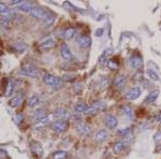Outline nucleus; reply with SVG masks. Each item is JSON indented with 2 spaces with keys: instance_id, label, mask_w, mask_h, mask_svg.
<instances>
[{
  "instance_id": "35",
  "label": "nucleus",
  "mask_w": 161,
  "mask_h": 159,
  "mask_svg": "<svg viewBox=\"0 0 161 159\" xmlns=\"http://www.w3.org/2000/svg\"><path fill=\"white\" fill-rule=\"evenodd\" d=\"M4 157H6V154L2 152V150H0V159H3Z\"/></svg>"
},
{
  "instance_id": "38",
  "label": "nucleus",
  "mask_w": 161,
  "mask_h": 159,
  "mask_svg": "<svg viewBox=\"0 0 161 159\" xmlns=\"http://www.w3.org/2000/svg\"><path fill=\"white\" fill-rule=\"evenodd\" d=\"M160 152H161V150H160Z\"/></svg>"
},
{
  "instance_id": "26",
  "label": "nucleus",
  "mask_w": 161,
  "mask_h": 159,
  "mask_svg": "<svg viewBox=\"0 0 161 159\" xmlns=\"http://www.w3.org/2000/svg\"><path fill=\"white\" fill-rule=\"evenodd\" d=\"M121 112H123L124 115H126L128 117H130L132 115L131 108H130V106H128V105H123V106H121Z\"/></svg>"
},
{
  "instance_id": "29",
  "label": "nucleus",
  "mask_w": 161,
  "mask_h": 159,
  "mask_svg": "<svg viewBox=\"0 0 161 159\" xmlns=\"http://www.w3.org/2000/svg\"><path fill=\"white\" fill-rule=\"evenodd\" d=\"M110 54H111V49H105V51L103 52V54L100 56V58H99L100 64H103V62L106 60V56H108Z\"/></svg>"
},
{
  "instance_id": "17",
  "label": "nucleus",
  "mask_w": 161,
  "mask_h": 159,
  "mask_svg": "<svg viewBox=\"0 0 161 159\" xmlns=\"http://www.w3.org/2000/svg\"><path fill=\"white\" fill-rule=\"evenodd\" d=\"M130 66L131 67H133V68H136V69H137V68H140L142 66V58L140 56H133V57H131L130 58Z\"/></svg>"
},
{
  "instance_id": "8",
  "label": "nucleus",
  "mask_w": 161,
  "mask_h": 159,
  "mask_svg": "<svg viewBox=\"0 0 161 159\" xmlns=\"http://www.w3.org/2000/svg\"><path fill=\"white\" fill-rule=\"evenodd\" d=\"M75 128H76L77 132H79L80 135H85V137L89 135L90 132H92V128H90L89 125L84 124V122H79V124H76Z\"/></svg>"
},
{
  "instance_id": "30",
  "label": "nucleus",
  "mask_w": 161,
  "mask_h": 159,
  "mask_svg": "<svg viewBox=\"0 0 161 159\" xmlns=\"http://www.w3.org/2000/svg\"><path fill=\"white\" fill-rule=\"evenodd\" d=\"M10 24V17L9 16H2L0 19V25L3 26V27H8Z\"/></svg>"
},
{
  "instance_id": "10",
  "label": "nucleus",
  "mask_w": 161,
  "mask_h": 159,
  "mask_svg": "<svg viewBox=\"0 0 161 159\" xmlns=\"http://www.w3.org/2000/svg\"><path fill=\"white\" fill-rule=\"evenodd\" d=\"M75 33H76V30H75V28L69 27V28H66V29L59 31L58 35H59V37L66 39V40H69V39H71V38L74 37Z\"/></svg>"
},
{
  "instance_id": "14",
  "label": "nucleus",
  "mask_w": 161,
  "mask_h": 159,
  "mask_svg": "<svg viewBox=\"0 0 161 159\" xmlns=\"http://www.w3.org/2000/svg\"><path fill=\"white\" fill-rule=\"evenodd\" d=\"M35 3L33 2H29V1H25L23 3L19 4V11H23V12H31L33 9H35Z\"/></svg>"
},
{
  "instance_id": "3",
  "label": "nucleus",
  "mask_w": 161,
  "mask_h": 159,
  "mask_svg": "<svg viewBox=\"0 0 161 159\" xmlns=\"http://www.w3.org/2000/svg\"><path fill=\"white\" fill-rule=\"evenodd\" d=\"M19 73L20 74H24L27 75V77H38L40 75V72L37 68H35L33 66H25L23 67L22 69L19 70Z\"/></svg>"
},
{
  "instance_id": "15",
  "label": "nucleus",
  "mask_w": 161,
  "mask_h": 159,
  "mask_svg": "<svg viewBox=\"0 0 161 159\" xmlns=\"http://www.w3.org/2000/svg\"><path fill=\"white\" fill-rule=\"evenodd\" d=\"M108 131L104 129H101L97 132V134H96V141H97V142H104V141L108 139Z\"/></svg>"
},
{
  "instance_id": "23",
  "label": "nucleus",
  "mask_w": 161,
  "mask_h": 159,
  "mask_svg": "<svg viewBox=\"0 0 161 159\" xmlns=\"http://www.w3.org/2000/svg\"><path fill=\"white\" fill-rule=\"evenodd\" d=\"M12 46L16 49L17 52H19V53H22V52H24L26 48H27V46H26V44L24 43H19V42H16V43H13Z\"/></svg>"
},
{
  "instance_id": "12",
  "label": "nucleus",
  "mask_w": 161,
  "mask_h": 159,
  "mask_svg": "<svg viewBox=\"0 0 161 159\" xmlns=\"http://www.w3.org/2000/svg\"><path fill=\"white\" fill-rule=\"evenodd\" d=\"M54 46H55V41L53 39H47L46 41H44L43 43L40 44L39 49L42 52H46V51H50L51 48H53Z\"/></svg>"
},
{
  "instance_id": "34",
  "label": "nucleus",
  "mask_w": 161,
  "mask_h": 159,
  "mask_svg": "<svg viewBox=\"0 0 161 159\" xmlns=\"http://www.w3.org/2000/svg\"><path fill=\"white\" fill-rule=\"evenodd\" d=\"M11 3L13 4V6H16V4H20V3H23L20 0H13V1H11Z\"/></svg>"
},
{
  "instance_id": "22",
  "label": "nucleus",
  "mask_w": 161,
  "mask_h": 159,
  "mask_svg": "<svg viewBox=\"0 0 161 159\" xmlns=\"http://www.w3.org/2000/svg\"><path fill=\"white\" fill-rule=\"evenodd\" d=\"M88 106L85 103H77L75 105V111L79 112V113H86Z\"/></svg>"
},
{
  "instance_id": "13",
  "label": "nucleus",
  "mask_w": 161,
  "mask_h": 159,
  "mask_svg": "<svg viewBox=\"0 0 161 159\" xmlns=\"http://www.w3.org/2000/svg\"><path fill=\"white\" fill-rule=\"evenodd\" d=\"M104 122H105V125H106V127H108V128L113 129V128H115V127L117 126V118H116L115 116H113V115H108L105 117Z\"/></svg>"
},
{
  "instance_id": "18",
  "label": "nucleus",
  "mask_w": 161,
  "mask_h": 159,
  "mask_svg": "<svg viewBox=\"0 0 161 159\" xmlns=\"http://www.w3.org/2000/svg\"><path fill=\"white\" fill-rule=\"evenodd\" d=\"M158 96H159V92L158 90H155V92H153V93H150L148 96H147V98L145 99V101L144 102L145 103H154L156 100H157V98H158Z\"/></svg>"
},
{
  "instance_id": "5",
  "label": "nucleus",
  "mask_w": 161,
  "mask_h": 159,
  "mask_svg": "<svg viewBox=\"0 0 161 159\" xmlns=\"http://www.w3.org/2000/svg\"><path fill=\"white\" fill-rule=\"evenodd\" d=\"M140 96H141V88L137 87V86H134V87L130 88L127 92L126 99H128V100H136Z\"/></svg>"
},
{
  "instance_id": "33",
  "label": "nucleus",
  "mask_w": 161,
  "mask_h": 159,
  "mask_svg": "<svg viewBox=\"0 0 161 159\" xmlns=\"http://www.w3.org/2000/svg\"><path fill=\"white\" fill-rule=\"evenodd\" d=\"M108 66L111 68V69H116V68H117L118 66L117 65H114L113 64V60H111V61H108Z\"/></svg>"
},
{
  "instance_id": "2",
  "label": "nucleus",
  "mask_w": 161,
  "mask_h": 159,
  "mask_svg": "<svg viewBox=\"0 0 161 159\" xmlns=\"http://www.w3.org/2000/svg\"><path fill=\"white\" fill-rule=\"evenodd\" d=\"M43 82L45 83V84H47L48 86H51V87H53V88H58V87H60V85H61L60 80H59L58 77L50 74V73L44 74Z\"/></svg>"
},
{
  "instance_id": "21",
  "label": "nucleus",
  "mask_w": 161,
  "mask_h": 159,
  "mask_svg": "<svg viewBox=\"0 0 161 159\" xmlns=\"http://www.w3.org/2000/svg\"><path fill=\"white\" fill-rule=\"evenodd\" d=\"M39 102H40V99H39V97L36 95H33V96H31V97L29 98V100H28V105L36 106L37 104H39Z\"/></svg>"
},
{
  "instance_id": "1",
  "label": "nucleus",
  "mask_w": 161,
  "mask_h": 159,
  "mask_svg": "<svg viewBox=\"0 0 161 159\" xmlns=\"http://www.w3.org/2000/svg\"><path fill=\"white\" fill-rule=\"evenodd\" d=\"M30 14L32 15L35 19L40 20H44L47 25H51L52 23L54 22V19H55L54 15L51 14L48 11L42 9V8H38V7H36L35 9L30 12Z\"/></svg>"
},
{
  "instance_id": "32",
  "label": "nucleus",
  "mask_w": 161,
  "mask_h": 159,
  "mask_svg": "<svg viewBox=\"0 0 161 159\" xmlns=\"http://www.w3.org/2000/svg\"><path fill=\"white\" fill-rule=\"evenodd\" d=\"M129 132H130V130H129V128H127V129H121V130H119L118 133H119V134H123V135H126L127 133H129Z\"/></svg>"
},
{
  "instance_id": "11",
  "label": "nucleus",
  "mask_w": 161,
  "mask_h": 159,
  "mask_svg": "<svg viewBox=\"0 0 161 159\" xmlns=\"http://www.w3.org/2000/svg\"><path fill=\"white\" fill-rule=\"evenodd\" d=\"M60 54H61L62 58H64V60H67V61L72 60V58H73L72 52L70 51L69 46L67 45V44H62V45H61V48H60Z\"/></svg>"
},
{
  "instance_id": "25",
  "label": "nucleus",
  "mask_w": 161,
  "mask_h": 159,
  "mask_svg": "<svg viewBox=\"0 0 161 159\" xmlns=\"http://www.w3.org/2000/svg\"><path fill=\"white\" fill-rule=\"evenodd\" d=\"M125 81H126V79H125L124 77H121V75H119V77H117L115 80H114V85H115L116 87H120V86L125 83Z\"/></svg>"
},
{
  "instance_id": "16",
  "label": "nucleus",
  "mask_w": 161,
  "mask_h": 159,
  "mask_svg": "<svg viewBox=\"0 0 161 159\" xmlns=\"http://www.w3.org/2000/svg\"><path fill=\"white\" fill-rule=\"evenodd\" d=\"M23 99H24V96L20 95V94H19V95L14 96L11 100H10V105L11 106H19V104H22L23 102Z\"/></svg>"
},
{
  "instance_id": "37",
  "label": "nucleus",
  "mask_w": 161,
  "mask_h": 159,
  "mask_svg": "<svg viewBox=\"0 0 161 159\" xmlns=\"http://www.w3.org/2000/svg\"><path fill=\"white\" fill-rule=\"evenodd\" d=\"M102 29H100V30H97V31H96V35H97L98 36V37H99V35H101V33H102Z\"/></svg>"
},
{
  "instance_id": "6",
  "label": "nucleus",
  "mask_w": 161,
  "mask_h": 159,
  "mask_svg": "<svg viewBox=\"0 0 161 159\" xmlns=\"http://www.w3.org/2000/svg\"><path fill=\"white\" fill-rule=\"evenodd\" d=\"M54 116H55L56 118H58V121L67 122L70 118V113L67 110H64V109L59 108L54 111Z\"/></svg>"
},
{
  "instance_id": "9",
  "label": "nucleus",
  "mask_w": 161,
  "mask_h": 159,
  "mask_svg": "<svg viewBox=\"0 0 161 159\" xmlns=\"http://www.w3.org/2000/svg\"><path fill=\"white\" fill-rule=\"evenodd\" d=\"M51 127H52V129H53L55 132L61 133V132H64V130L67 129V122H64V121H56V122H52Z\"/></svg>"
},
{
  "instance_id": "27",
  "label": "nucleus",
  "mask_w": 161,
  "mask_h": 159,
  "mask_svg": "<svg viewBox=\"0 0 161 159\" xmlns=\"http://www.w3.org/2000/svg\"><path fill=\"white\" fill-rule=\"evenodd\" d=\"M147 74H148V77H149L153 81H159V75L156 73L154 70L148 69V70H147Z\"/></svg>"
},
{
  "instance_id": "7",
  "label": "nucleus",
  "mask_w": 161,
  "mask_h": 159,
  "mask_svg": "<svg viewBox=\"0 0 161 159\" xmlns=\"http://www.w3.org/2000/svg\"><path fill=\"white\" fill-rule=\"evenodd\" d=\"M76 43L79 44L80 48H87L90 46V44H92V39L90 37H88V36H77L76 38Z\"/></svg>"
},
{
  "instance_id": "36",
  "label": "nucleus",
  "mask_w": 161,
  "mask_h": 159,
  "mask_svg": "<svg viewBox=\"0 0 161 159\" xmlns=\"http://www.w3.org/2000/svg\"><path fill=\"white\" fill-rule=\"evenodd\" d=\"M157 121H158V122H160L161 124V112L159 114H158V117H157Z\"/></svg>"
},
{
  "instance_id": "31",
  "label": "nucleus",
  "mask_w": 161,
  "mask_h": 159,
  "mask_svg": "<svg viewBox=\"0 0 161 159\" xmlns=\"http://www.w3.org/2000/svg\"><path fill=\"white\" fill-rule=\"evenodd\" d=\"M154 141L157 145H161V131L156 132L154 135Z\"/></svg>"
},
{
  "instance_id": "4",
  "label": "nucleus",
  "mask_w": 161,
  "mask_h": 159,
  "mask_svg": "<svg viewBox=\"0 0 161 159\" xmlns=\"http://www.w3.org/2000/svg\"><path fill=\"white\" fill-rule=\"evenodd\" d=\"M105 109V103L103 101H95L92 105L88 106L86 114H95L99 111H103Z\"/></svg>"
},
{
  "instance_id": "24",
  "label": "nucleus",
  "mask_w": 161,
  "mask_h": 159,
  "mask_svg": "<svg viewBox=\"0 0 161 159\" xmlns=\"http://www.w3.org/2000/svg\"><path fill=\"white\" fill-rule=\"evenodd\" d=\"M11 12V10L8 8L4 3H0V14L4 15V16H8V14Z\"/></svg>"
},
{
  "instance_id": "19",
  "label": "nucleus",
  "mask_w": 161,
  "mask_h": 159,
  "mask_svg": "<svg viewBox=\"0 0 161 159\" xmlns=\"http://www.w3.org/2000/svg\"><path fill=\"white\" fill-rule=\"evenodd\" d=\"M124 148H125V145L123 142H116V143H114V145H113V152L115 154H120L124 150Z\"/></svg>"
},
{
  "instance_id": "20",
  "label": "nucleus",
  "mask_w": 161,
  "mask_h": 159,
  "mask_svg": "<svg viewBox=\"0 0 161 159\" xmlns=\"http://www.w3.org/2000/svg\"><path fill=\"white\" fill-rule=\"evenodd\" d=\"M67 157H68V153L64 150H58L53 155V159H67Z\"/></svg>"
},
{
  "instance_id": "28",
  "label": "nucleus",
  "mask_w": 161,
  "mask_h": 159,
  "mask_svg": "<svg viewBox=\"0 0 161 159\" xmlns=\"http://www.w3.org/2000/svg\"><path fill=\"white\" fill-rule=\"evenodd\" d=\"M44 117H46V115H45V113L43 112V110H38L35 113V119H37V122L41 121V119L44 118Z\"/></svg>"
}]
</instances>
